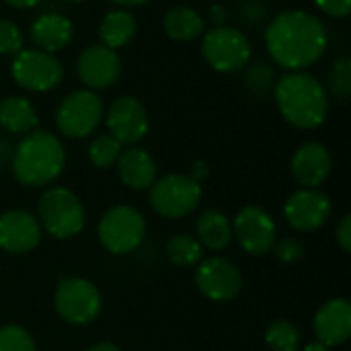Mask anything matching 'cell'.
<instances>
[{
	"label": "cell",
	"instance_id": "cell-19",
	"mask_svg": "<svg viewBox=\"0 0 351 351\" xmlns=\"http://www.w3.org/2000/svg\"><path fill=\"white\" fill-rule=\"evenodd\" d=\"M29 37H31L35 49L56 53L70 45V41L74 37V25L64 14L45 12L31 23Z\"/></svg>",
	"mask_w": 351,
	"mask_h": 351
},
{
	"label": "cell",
	"instance_id": "cell-32",
	"mask_svg": "<svg viewBox=\"0 0 351 351\" xmlns=\"http://www.w3.org/2000/svg\"><path fill=\"white\" fill-rule=\"evenodd\" d=\"M271 253L282 261V263H298L304 257V245L296 237H282L276 239Z\"/></svg>",
	"mask_w": 351,
	"mask_h": 351
},
{
	"label": "cell",
	"instance_id": "cell-41",
	"mask_svg": "<svg viewBox=\"0 0 351 351\" xmlns=\"http://www.w3.org/2000/svg\"><path fill=\"white\" fill-rule=\"evenodd\" d=\"M333 348H329V346H325V343H321V341H313V343H308L306 348L302 351H331Z\"/></svg>",
	"mask_w": 351,
	"mask_h": 351
},
{
	"label": "cell",
	"instance_id": "cell-28",
	"mask_svg": "<svg viewBox=\"0 0 351 351\" xmlns=\"http://www.w3.org/2000/svg\"><path fill=\"white\" fill-rule=\"evenodd\" d=\"M329 90L337 101H348L351 90V58L341 56L329 72Z\"/></svg>",
	"mask_w": 351,
	"mask_h": 351
},
{
	"label": "cell",
	"instance_id": "cell-23",
	"mask_svg": "<svg viewBox=\"0 0 351 351\" xmlns=\"http://www.w3.org/2000/svg\"><path fill=\"white\" fill-rule=\"evenodd\" d=\"M138 31V23L136 16L125 10V8H117V10H109L101 23H99V39L105 47L111 49H119L123 45H128Z\"/></svg>",
	"mask_w": 351,
	"mask_h": 351
},
{
	"label": "cell",
	"instance_id": "cell-36",
	"mask_svg": "<svg viewBox=\"0 0 351 351\" xmlns=\"http://www.w3.org/2000/svg\"><path fill=\"white\" fill-rule=\"evenodd\" d=\"M228 16H230V14H228V8L222 6V4H214V6L210 8V19H212V23H214V27L226 25Z\"/></svg>",
	"mask_w": 351,
	"mask_h": 351
},
{
	"label": "cell",
	"instance_id": "cell-6",
	"mask_svg": "<svg viewBox=\"0 0 351 351\" xmlns=\"http://www.w3.org/2000/svg\"><path fill=\"white\" fill-rule=\"evenodd\" d=\"M202 56L216 72L230 74L251 64L253 47L243 31L222 25L204 33Z\"/></svg>",
	"mask_w": 351,
	"mask_h": 351
},
{
	"label": "cell",
	"instance_id": "cell-21",
	"mask_svg": "<svg viewBox=\"0 0 351 351\" xmlns=\"http://www.w3.org/2000/svg\"><path fill=\"white\" fill-rule=\"evenodd\" d=\"M195 239L204 249L222 251L230 245L232 237V220L220 210H206L199 214L195 222Z\"/></svg>",
	"mask_w": 351,
	"mask_h": 351
},
{
	"label": "cell",
	"instance_id": "cell-29",
	"mask_svg": "<svg viewBox=\"0 0 351 351\" xmlns=\"http://www.w3.org/2000/svg\"><path fill=\"white\" fill-rule=\"evenodd\" d=\"M0 351H37L33 335L21 325L0 327Z\"/></svg>",
	"mask_w": 351,
	"mask_h": 351
},
{
	"label": "cell",
	"instance_id": "cell-35",
	"mask_svg": "<svg viewBox=\"0 0 351 351\" xmlns=\"http://www.w3.org/2000/svg\"><path fill=\"white\" fill-rule=\"evenodd\" d=\"M337 245L343 253H351V216L346 214L337 226Z\"/></svg>",
	"mask_w": 351,
	"mask_h": 351
},
{
	"label": "cell",
	"instance_id": "cell-24",
	"mask_svg": "<svg viewBox=\"0 0 351 351\" xmlns=\"http://www.w3.org/2000/svg\"><path fill=\"white\" fill-rule=\"evenodd\" d=\"M165 33L175 41H193L204 35L206 23L204 16L189 6H173L162 19Z\"/></svg>",
	"mask_w": 351,
	"mask_h": 351
},
{
	"label": "cell",
	"instance_id": "cell-5",
	"mask_svg": "<svg viewBox=\"0 0 351 351\" xmlns=\"http://www.w3.org/2000/svg\"><path fill=\"white\" fill-rule=\"evenodd\" d=\"M97 237L109 253L128 255L144 243L146 220L132 206H113L101 216Z\"/></svg>",
	"mask_w": 351,
	"mask_h": 351
},
{
	"label": "cell",
	"instance_id": "cell-31",
	"mask_svg": "<svg viewBox=\"0 0 351 351\" xmlns=\"http://www.w3.org/2000/svg\"><path fill=\"white\" fill-rule=\"evenodd\" d=\"M21 49H23L21 29L8 19H0V53L2 56H16Z\"/></svg>",
	"mask_w": 351,
	"mask_h": 351
},
{
	"label": "cell",
	"instance_id": "cell-8",
	"mask_svg": "<svg viewBox=\"0 0 351 351\" xmlns=\"http://www.w3.org/2000/svg\"><path fill=\"white\" fill-rule=\"evenodd\" d=\"M202 202V183L193 181L189 175L173 173L152 183L150 206L162 218H183L191 214Z\"/></svg>",
	"mask_w": 351,
	"mask_h": 351
},
{
	"label": "cell",
	"instance_id": "cell-34",
	"mask_svg": "<svg viewBox=\"0 0 351 351\" xmlns=\"http://www.w3.org/2000/svg\"><path fill=\"white\" fill-rule=\"evenodd\" d=\"M315 4L333 19H346L351 10V0H315Z\"/></svg>",
	"mask_w": 351,
	"mask_h": 351
},
{
	"label": "cell",
	"instance_id": "cell-40",
	"mask_svg": "<svg viewBox=\"0 0 351 351\" xmlns=\"http://www.w3.org/2000/svg\"><path fill=\"white\" fill-rule=\"evenodd\" d=\"M111 2L117 4V6L130 8V6H142V4H146V2H150V0H111Z\"/></svg>",
	"mask_w": 351,
	"mask_h": 351
},
{
	"label": "cell",
	"instance_id": "cell-18",
	"mask_svg": "<svg viewBox=\"0 0 351 351\" xmlns=\"http://www.w3.org/2000/svg\"><path fill=\"white\" fill-rule=\"evenodd\" d=\"M290 167L300 187L317 189L329 179L333 169V158L331 152L321 142H306L294 152Z\"/></svg>",
	"mask_w": 351,
	"mask_h": 351
},
{
	"label": "cell",
	"instance_id": "cell-4",
	"mask_svg": "<svg viewBox=\"0 0 351 351\" xmlns=\"http://www.w3.org/2000/svg\"><path fill=\"white\" fill-rule=\"evenodd\" d=\"M37 220L49 237L66 241L82 232L86 212L78 195L68 187H47L37 204Z\"/></svg>",
	"mask_w": 351,
	"mask_h": 351
},
{
	"label": "cell",
	"instance_id": "cell-13",
	"mask_svg": "<svg viewBox=\"0 0 351 351\" xmlns=\"http://www.w3.org/2000/svg\"><path fill=\"white\" fill-rule=\"evenodd\" d=\"M105 123L109 136H113L121 146L138 144L146 138L150 130V117L146 107L132 95H121L109 105L105 113Z\"/></svg>",
	"mask_w": 351,
	"mask_h": 351
},
{
	"label": "cell",
	"instance_id": "cell-42",
	"mask_svg": "<svg viewBox=\"0 0 351 351\" xmlns=\"http://www.w3.org/2000/svg\"><path fill=\"white\" fill-rule=\"evenodd\" d=\"M64 2H74V4H78V2H82V0H64Z\"/></svg>",
	"mask_w": 351,
	"mask_h": 351
},
{
	"label": "cell",
	"instance_id": "cell-33",
	"mask_svg": "<svg viewBox=\"0 0 351 351\" xmlns=\"http://www.w3.org/2000/svg\"><path fill=\"white\" fill-rule=\"evenodd\" d=\"M265 12H267V6L263 0H245L241 4V19L247 25H257L259 21L265 19Z\"/></svg>",
	"mask_w": 351,
	"mask_h": 351
},
{
	"label": "cell",
	"instance_id": "cell-27",
	"mask_svg": "<svg viewBox=\"0 0 351 351\" xmlns=\"http://www.w3.org/2000/svg\"><path fill=\"white\" fill-rule=\"evenodd\" d=\"M119 154H121V144L109 134L97 136L88 144V160L97 169H109V167L117 165Z\"/></svg>",
	"mask_w": 351,
	"mask_h": 351
},
{
	"label": "cell",
	"instance_id": "cell-25",
	"mask_svg": "<svg viewBox=\"0 0 351 351\" xmlns=\"http://www.w3.org/2000/svg\"><path fill=\"white\" fill-rule=\"evenodd\" d=\"M167 257L177 267H193L204 259V247L195 237L175 234L167 243Z\"/></svg>",
	"mask_w": 351,
	"mask_h": 351
},
{
	"label": "cell",
	"instance_id": "cell-22",
	"mask_svg": "<svg viewBox=\"0 0 351 351\" xmlns=\"http://www.w3.org/2000/svg\"><path fill=\"white\" fill-rule=\"evenodd\" d=\"M37 111L33 103L21 95H12L0 101V128L10 134H29L37 130Z\"/></svg>",
	"mask_w": 351,
	"mask_h": 351
},
{
	"label": "cell",
	"instance_id": "cell-38",
	"mask_svg": "<svg viewBox=\"0 0 351 351\" xmlns=\"http://www.w3.org/2000/svg\"><path fill=\"white\" fill-rule=\"evenodd\" d=\"M4 4H8V6H12V8H33V6H37L41 0H2Z\"/></svg>",
	"mask_w": 351,
	"mask_h": 351
},
{
	"label": "cell",
	"instance_id": "cell-10",
	"mask_svg": "<svg viewBox=\"0 0 351 351\" xmlns=\"http://www.w3.org/2000/svg\"><path fill=\"white\" fill-rule=\"evenodd\" d=\"M12 80L29 93H49L64 80L62 62L41 49H21L10 64Z\"/></svg>",
	"mask_w": 351,
	"mask_h": 351
},
{
	"label": "cell",
	"instance_id": "cell-39",
	"mask_svg": "<svg viewBox=\"0 0 351 351\" xmlns=\"http://www.w3.org/2000/svg\"><path fill=\"white\" fill-rule=\"evenodd\" d=\"M86 351H121L115 343H109V341H101V343H95L93 348H88Z\"/></svg>",
	"mask_w": 351,
	"mask_h": 351
},
{
	"label": "cell",
	"instance_id": "cell-14",
	"mask_svg": "<svg viewBox=\"0 0 351 351\" xmlns=\"http://www.w3.org/2000/svg\"><path fill=\"white\" fill-rule=\"evenodd\" d=\"M76 74L88 90L109 88L119 80L121 60L115 49L95 43L80 51L76 60Z\"/></svg>",
	"mask_w": 351,
	"mask_h": 351
},
{
	"label": "cell",
	"instance_id": "cell-9",
	"mask_svg": "<svg viewBox=\"0 0 351 351\" xmlns=\"http://www.w3.org/2000/svg\"><path fill=\"white\" fill-rule=\"evenodd\" d=\"M53 306L60 319L80 327L93 323L101 315L103 298L93 282L84 278H66L56 290Z\"/></svg>",
	"mask_w": 351,
	"mask_h": 351
},
{
	"label": "cell",
	"instance_id": "cell-15",
	"mask_svg": "<svg viewBox=\"0 0 351 351\" xmlns=\"http://www.w3.org/2000/svg\"><path fill=\"white\" fill-rule=\"evenodd\" d=\"M284 216L294 230L313 232L327 224L331 216V199L319 189H298L294 191L286 206Z\"/></svg>",
	"mask_w": 351,
	"mask_h": 351
},
{
	"label": "cell",
	"instance_id": "cell-26",
	"mask_svg": "<svg viewBox=\"0 0 351 351\" xmlns=\"http://www.w3.org/2000/svg\"><path fill=\"white\" fill-rule=\"evenodd\" d=\"M265 343L274 351H300V331L286 319L274 321L265 329Z\"/></svg>",
	"mask_w": 351,
	"mask_h": 351
},
{
	"label": "cell",
	"instance_id": "cell-16",
	"mask_svg": "<svg viewBox=\"0 0 351 351\" xmlns=\"http://www.w3.org/2000/svg\"><path fill=\"white\" fill-rule=\"evenodd\" d=\"M37 216L27 210H8L0 216V249L12 255L31 253L41 243Z\"/></svg>",
	"mask_w": 351,
	"mask_h": 351
},
{
	"label": "cell",
	"instance_id": "cell-1",
	"mask_svg": "<svg viewBox=\"0 0 351 351\" xmlns=\"http://www.w3.org/2000/svg\"><path fill=\"white\" fill-rule=\"evenodd\" d=\"M329 45L327 29L308 10H286L276 14L265 29V47L269 58L290 70L304 72L317 64Z\"/></svg>",
	"mask_w": 351,
	"mask_h": 351
},
{
	"label": "cell",
	"instance_id": "cell-37",
	"mask_svg": "<svg viewBox=\"0 0 351 351\" xmlns=\"http://www.w3.org/2000/svg\"><path fill=\"white\" fill-rule=\"evenodd\" d=\"M210 175V169H208V165L204 162V160H195L193 162V167H191V173H189V177L193 179V181H202V179H206Z\"/></svg>",
	"mask_w": 351,
	"mask_h": 351
},
{
	"label": "cell",
	"instance_id": "cell-30",
	"mask_svg": "<svg viewBox=\"0 0 351 351\" xmlns=\"http://www.w3.org/2000/svg\"><path fill=\"white\" fill-rule=\"evenodd\" d=\"M276 72L267 66V62H255L253 66L247 68L245 74V84L257 95H265L276 86Z\"/></svg>",
	"mask_w": 351,
	"mask_h": 351
},
{
	"label": "cell",
	"instance_id": "cell-3",
	"mask_svg": "<svg viewBox=\"0 0 351 351\" xmlns=\"http://www.w3.org/2000/svg\"><path fill=\"white\" fill-rule=\"evenodd\" d=\"M66 167L62 142L45 130L23 136L12 152V175L25 187H45L53 183Z\"/></svg>",
	"mask_w": 351,
	"mask_h": 351
},
{
	"label": "cell",
	"instance_id": "cell-20",
	"mask_svg": "<svg viewBox=\"0 0 351 351\" xmlns=\"http://www.w3.org/2000/svg\"><path fill=\"white\" fill-rule=\"evenodd\" d=\"M117 173L125 187H130L134 191H144V189L152 187L158 171H156V162L148 150L130 146L128 150H121V154L117 158Z\"/></svg>",
	"mask_w": 351,
	"mask_h": 351
},
{
	"label": "cell",
	"instance_id": "cell-17",
	"mask_svg": "<svg viewBox=\"0 0 351 351\" xmlns=\"http://www.w3.org/2000/svg\"><path fill=\"white\" fill-rule=\"evenodd\" d=\"M313 331L317 341L337 348L351 337V302L348 298H333L325 302L313 319Z\"/></svg>",
	"mask_w": 351,
	"mask_h": 351
},
{
	"label": "cell",
	"instance_id": "cell-12",
	"mask_svg": "<svg viewBox=\"0 0 351 351\" xmlns=\"http://www.w3.org/2000/svg\"><path fill=\"white\" fill-rule=\"evenodd\" d=\"M197 290L214 302H228L243 290L241 269L224 257H208L197 263L195 269Z\"/></svg>",
	"mask_w": 351,
	"mask_h": 351
},
{
	"label": "cell",
	"instance_id": "cell-11",
	"mask_svg": "<svg viewBox=\"0 0 351 351\" xmlns=\"http://www.w3.org/2000/svg\"><path fill=\"white\" fill-rule=\"evenodd\" d=\"M232 237H237L243 251L253 257L271 253L278 239V226L274 216L261 206H245L232 220Z\"/></svg>",
	"mask_w": 351,
	"mask_h": 351
},
{
	"label": "cell",
	"instance_id": "cell-7",
	"mask_svg": "<svg viewBox=\"0 0 351 351\" xmlns=\"http://www.w3.org/2000/svg\"><path fill=\"white\" fill-rule=\"evenodd\" d=\"M105 107L95 90L80 88L62 99L56 109V125L66 138H86L103 121Z\"/></svg>",
	"mask_w": 351,
	"mask_h": 351
},
{
	"label": "cell",
	"instance_id": "cell-2",
	"mask_svg": "<svg viewBox=\"0 0 351 351\" xmlns=\"http://www.w3.org/2000/svg\"><path fill=\"white\" fill-rule=\"evenodd\" d=\"M274 97L282 117L294 128L313 130L327 119L329 93L308 72H290L278 78Z\"/></svg>",
	"mask_w": 351,
	"mask_h": 351
}]
</instances>
